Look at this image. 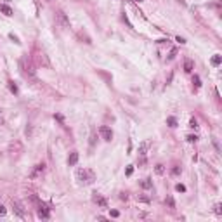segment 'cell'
I'll return each mask as SVG.
<instances>
[{
  "label": "cell",
  "instance_id": "3",
  "mask_svg": "<svg viewBox=\"0 0 222 222\" xmlns=\"http://www.w3.org/2000/svg\"><path fill=\"white\" fill-rule=\"evenodd\" d=\"M92 201L97 203L101 208H108V200L102 195H99V193H92Z\"/></svg>",
  "mask_w": 222,
  "mask_h": 222
},
{
  "label": "cell",
  "instance_id": "14",
  "mask_svg": "<svg viewBox=\"0 0 222 222\" xmlns=\"http://www.w3.org/2000/svg\"><path fill=\"white\" fill-rule=\"evenodd\" d=\"M193 83H195V87H196V89H200V87H201V82H200V76H196V75H195V76H193Z\"/></svg>",
  "mask_w": 222,
  "mask_h": 222
},
{
  "label": "cell",
  "instance_id": "13",
  "mask_svg": "<svg viewBox=\"0 0 222 222\" xmlns=\"http://www.w3.org/2000/svg\"><path fill=\"white\" fill-rule=\"evenodd\" d=\"M167 123H168V127H177V120L174 116H168L167 118Z\"/></svg>",
  "mask_w": 222,
  "mask_h": 222
},
{
  "label": "cell",
  "instance_id": "16",
  "mask_svg": "<svg viewBox=\"0 0 222 222\" xmlns=\"http://www.w3.org/2000/svg\"><path fill=\"white\" fill-rule=\"evenodd\" d=\"M221 56H214V57H212V64H214V66H219V64H221Z\"/></svg>",
  "mask_w": 222,
  "mask_h": 222
},
{
  "label": "cell",
  "instance_id": "22",
  "mask_svg": "<svg viewBox=\"0 0 222 222\" xmlns=\"http://www.w3.org/2000/svg\"><path fill=\"white\" fill-rule=\"evenodd\" d=\"M172 174H174V175H179V174H181V168H179V167H174V168H172Z\"/></svg>",
  "mask_w": 222,
  "mask_h": 222
},
{
  "label": "cell",
  "instance_id": "25",
  "mask_svg": "<svg viewBox=\"0 0 222 222\" xmlns=\"http://www.w3.org/2000/svg\"><path fill=\"white\" fill-rule=\"evenodd\" d=\"M175 54H177V50H175V49H174V50H172V52H170V56H168V59H174V57H175Z\"/></svg>",
  "mask_w": 222,
  "mask_h": 222
},
{
  "label": "cell",
  "instance_id": "1",
  "mask_svg": "<svg viewBox=\"0 0 222 222\" xmlns=\"http://www.w3.org/2000/svg\"><path fill=\"white\" fill-rule=\"evenodd\" d=\"M76 179H78L80 182L92 184V182H94V179H96V175H94V172H92V170H78V172H76Z\"/></svg>",
  "mask_w": 222,
  "mask_h": 222
},
{
  "label": "cell",
  "instance_id": "30",
  "mask_svg": "<svg viewBox=\"0 0 222 222\" xmlns=\"http://www.w3.org/2000/svg\"><path fill=\"white\" fill-rule=\"evenodd\" d=\"M5 212H7V210H5V207H2V205H0V215H5Z\"/></svg>",
  "mask_w": 222,
  "mask_h": 222
},
{
  "label": "cell",
  "instance_id": "23",
  "mask_svg": "<svg viewBox=\"0 0 222 222\" xmlns=\"http://www.w3.org/2000/svg\"><path fill=\"white\" fill-rule=\"evenodd\" d=\"M132 172H134V167H129V168L125 170V174H127V175H132Z\"/></svg>",
  "mask_w": 222,
  "mask_h": 222
},
{
  "label": "cell",
  "instance_id": "19",
  "mask_svg": "<svg viewBox=\"0 0 222 222\" xmlns=\"http://www.w3.org/2000/svg\"><path fill=\"white\" fill-rule=\"evenodd\" d=\"M189 127H191V129H196V127H198V122H196L195 118H191V122H189Z\"/></svg>",
  "mask_w": 222,
  "mask_h": 222
},
{
  "label": "cell",
  "instance_id": "9",
  "mask_svg": "<svg viewBox=\"0 0 222 222\" xmlns=\"http://www.w3.org/2000/svg\"><path fill=\"white\" fill-rule=\"evenodd\" d=\"M43 168H45V165L42 163V165H36V168L33 170V174H31V179H35V177H38L42 172H43Z\"/></svg>",
  "mask_w": 222,
  "mask_h": 222
},
{
  "label": "cell",
  "instance_id": "5",
  "mask_svg": "<svg viewBox=\"0 0 222 222\" xmlns=\"http://www.w3.org/2000/svg\"><path fill=\"white\" fill-rule=\"evenodd\" d=\"M12 210H14V214L17 215V217H24V208H23V205L19 203V201H16V200H12Z\"/></svg>",
  "mask_w": 222,
  "mask_h": 222
},
{
  "label": "cell",
  "instance_id": "11",
  "mask_svg": "<svg viewBox=\"0 0 222 222\" xmlns=\"http://www.w3.org/2000/svg\"><path fill=\"white\" fill-rule=\"evenodd\" d=\"M38 61H40L43 66H49V64H50V63H49V59H47V56H45L43 52H40V54H38Z\"/></svg>",
  "mask_w": 222,
  "mask_h": 222
},
{
  "label": "cell",
  "instance_id": "20",
  "mask_svg": "<svg viewBox=\"0 0 222 222\" xmlns=\"http://www.w3.org/2000/svg\"><path fill=\"white\" fill-rule=\"evenodd\" d=\"M175 189H177L179 193H184V191H186V186H182V184H177V186H175Z\"/></svg>",
  "mask_w": 222,
  "mask_h": 222
},
{
  "label": "cell",
  "instance_id": "28",
  "mask_svg": "<svg viewBox=\"0 0 222 222\" xmlns=\"http://www.w3.org/2000/svg\"><path fill=\"white\" fill-rule=\"evenodd\" d=\"M167 203H168V205H170V207H172V208H174V207H175V203H174V200H172V198H168V200H167Z\"/></svg>",
  "mask_w": 222,
  "mask_h": 222
},
{
  "label": "cell",
  "instance_id": "15",
  "mask_svg": "<svg viewBox=\"0 0 222 222\" xmlns=\"http://www.w3.org/2000/svg\"><path fill=\"white\" fill-rule=\"evenodd\" d=\"M9 90H10L12 94H17V87H16L14 82H9Z\"/></svg>",
  "mask_w": 222,
  "mask_h": 222
},
{
  "label": "cell",
  "instance_id": "26",
  "mask_svg": "<svg viewBox=\"0 0 222 222\" xmlns=\"http://www.w3.org/2000/svg\"><path fill=\"white\" fill-rule=\"evenodd\" d=\"M196 139H198V137H196V135H188V141H191V142H195V141H196Z\"/></svg>",
  "mask_w": 222,
  "mask_h": 222
},
{
  "label": "cell",
  "instance_id": "8",
  "mask_svg": "<svg viewBox=\"0 0 222 222\" xmlns=\"http://www.w3.org/2000/svg\"><path fill=\"white\" fill-rule=\"evenodd\" d=\"M193 69H195V63H193L191 59H186V61H184V71H186V73H191Z\"/></svg>",
  "mask_w": 222,
  "mask_h": 222
},
{
  "label": "cell",
  "instance_id": "24",
  "mask_svg": "<svg viewBox=\"0 0 222 222\" xmlns=\"http://www.w3.org/2000/svg\"><path fill=\"white\" fill-rule=\"evenodd\" d=\"M215 214H219V215H221V214H222V208H221V205H215Z\"/></svg>",
  "mask_w": 222,
  "mask_h": 222
},
{
  "label": "cell",
  "instance_id": "17",
  "mask_svg": "<svg viewBox=\"0 0 222 222\" xmlns=\"http://www.w3.org/2000/svg\"><path fill=\"white\" fill-rule=\"evenodd\" d=\"M155 170H156V174H160V175H162V174H163V172H165V168H163V165H162V163H158V165H156V168H155Z\"/></svg>",
  "mask_w": 222,
  "mask_h": 222
},
{
  "label": "cell",
  "instance_id": "7",
  "mask_svg": "<svg viewBox=\"0 0 222 222\" xmlns=\"http://www.w3.org/2000/svg\"><path fill=\"white\" fill-rule=\"evenodd\" d=\"M76 163H78V151H73L69 155V158H68V165L69 167H75Z\"/></svg>",
  "mask_w": 222,
  "mask_h": 222
},
{
  "label": "cell",
  "instance_id": "32",
  "mask_svg": "<svg viewBox=\"0 0 222 222\" xmlns=\"http://www.w3.org/2000/svg\"><path fill=\"white\" fill-rule=\"evenodd\" d=\"M0 125H2V120H0Z\"/></svg>",
  "mask_w": 222,
  "mask_h": 222
},
{
  "label": "cell",
  "instance_id": "18",
  "mask_svg": "<svg viewBox=\"0 0 222 222\" xmlns=\"http://www.w3.org/2000/svg\"><path fill=\"white\" fill-rule=\"evenodd\" d=\"M9 38H10V40H14L16 43H21V42H19V38H17V36H16L14 33H9Z\"/></svg>",
  "mask_w": 222,
  "mask_h": 222
},
{
  "label": "cell",
  "instance_id": "27",
  "mask_svg": "<svg viewBox=\"0 0 222 222\" xmlns=\"http://www.w3.org/2000/svg\"><path fill=\"white\" fill-rule=\"evenodd\" d=\"M94 142H96V134L90 135V146H94Z\"/></svg>",
  "mask_w": 222,
  "mask_h": 222
},
{
  "label": "cell",
  "instance_id": "29",
  "mask_svg": "<svg viewBox=\"0 0 222 222\" xmlns=\"http://www.w3.org/2000/svg\"><path fill=\"white\" fill-rule=\"evenodd\" d=\"M120 214H118V210H111V217H118Z\"/></svg>",
  "mask_w": 222,
  "mask_h": 222
},
{
  "label": "cell",
  "instance_id": "31",
  "mask_svg": "<svg viewBox=\"0 0 222 222\" xmlns=\"http://www.w3.org/2000/svg\"><path fill=\"white\" fill-rule=\"evenodd\" d=\"M135 2H142V0H135Z\"/></svg>",
  "mask_w": 222,
  "mask_h": 222
},
{
  "label": "cell",
  "instance_id": "10",
  "mask_svg": "<svg viewBox=\"0 0 222 222\" xmlns=\"http://www.w3.org/2000/svg\"><path fill=\"white\" fill-rule=\"evenodd\" d=\"M0 12H3L5 16H12V9H10L9 5H5V3L0 5Z\"/></svg>",
  "mask_w": 222,
  "mask_h": 222
},
{
  "label": "cell",
  "instance_id": "6",
  "mask_svg": "<svg viewBox=\"0 0 222 222\" xmlns=\"http://www.w3.org/2000/svg\"><path fill=\"white\" fill-rule=\"evenodd\" d=\"M38 217H40V219H49V217H50V210H49L47 205L40 203V207H38Z\"/></svg>",
  "mask_w": 222,
  "mask_h": 222
},
{
  "label": "cell",
  "instance_id": "12",
  "mask_svg": "<svg viewBox=\"0 0 222 222\" xmlns=\"http://www.w3.org/2000/svg\"><path fill=\"white\" fill-rule=\"evenodd\" d=\"M141 186H142L144 189H151V188H153V182H151V179H144V181L141 182Z\"/></svg>",
  "mask_w": 222,
  "mask_h": 222
},
{
  "label": "cell",
  "instance_id": "2",
  "mask_svg": "<svg viewBox=\"0 0 222 222\" xmlns=\"http://www.w3.org/2000/svg\"><path fill=\"white\" fill-rule=\"evenodd\" d=\"M57 21H59V26L61 28H69V19H68V16H66V12L64 10H57Z\"/></svg>",
  "mask_w": 222,
  "mask_h": 222
},
{
  "label": "cell",
  "instance_id": "21",
  "mask_svg": "<svg viewBox=\"0 0 222 222\" xmlns=\"http://www.w3.org/2000/svg\"><path fill=\"white\" fill-rule=\"evenodd\" d=\"M146 148H148V142H144V144L141 146V149H139V153H141V155H144V151H146Z\"/></svg>",
  "mask_w": 222,
  "mask_h": 222
},
{
  "label": "cell",
  "instance_id": "4",
  "mask_svg": "<svg viewBox=\"0 0 222 222\" xmlns=\"http://www.w3.org/2000/svg\"><path fill=\"white\" fill-rule=\"evenodd\" d=\"M99 134H101V135H102V139H104V141H108V142L113 139V130H111L109 127H106V125H102V127L99 129Z\"/></svg>",
  "mask_w": 222,
  "mask_h": 222
}]
</instances>
